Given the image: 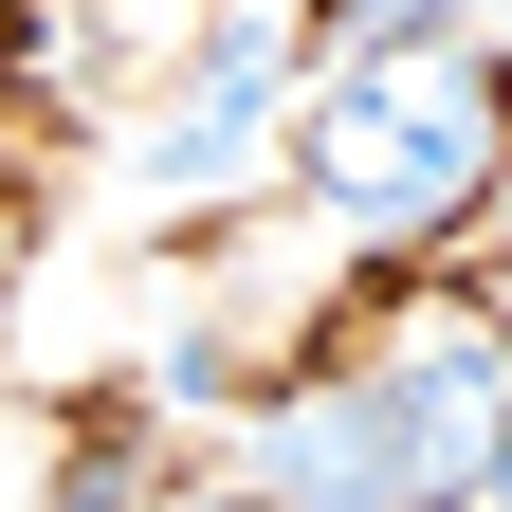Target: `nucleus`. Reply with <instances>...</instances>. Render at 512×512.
<instances>
[{"label": "nucleus", "mask_w": 512, "mask_h": 512, "mask_svg": "<svg viewBox=\"0 0 512 512\" xmlns=\"http://www.w3.org/2000/svg\"><path fill=\"white\" fill-rule=\"evenodd\" d=\"M421 19H458V37H476V19H512V0H421Z\"/></svg>", "instance_id": "nucleus-4"}, {"label": "nucleus", "mask_w": 512, "mask_h": 512, "mask_svg": "<svg viewBox=\"0 0 512 512\" xmlns=\"http://www.w3.org/2000/svg\"><path fill=\"white\" fill-rule=\"evenodd\" d=\"M494 512H512V458H494Z\"/></svg>", "instance_id": "nucleus-5"}, {"label": "nucleus", "mask_w": 512, "mask_h": 512, "mask_svg": "<svg viewBox=\"0 0 512 512\" xmlns=\"http://www.w3.org/2000/svg\"><path fill=\"white\" fill-rule=\"evenodd\" d=\"M311 37L293 0H220L202 19V55H183V92L147 110V147H128V183H147V202H220V183H256V147H293V74H311Z\"/></svg>", "instance_id": "nucleus-3"}, {"label": "nucleus", "mask_w": 512, "mask_h": 512, "mask_svg": "<svg viewBox=\"0 0 512 512\" xmlns=\"http://www.w3.org/2000/svg\"><path fill=\"white\" fill-rule=\"evenodd\" d=\"M512 165V55L421 19V0H330V55H311L293 110V183L348 238H458Z\"/></svg>", "instance_id": "nucleus-1"}, {"label": "nucleus", "mask_w": 512, "mask_h": 512, "mask_svg": "<svg viewBox=\"0 0 512 512\" xmlns=\"http://www.w3.org/2000/svg\"><path fill=\"white\" fill-rule=\"evenodd\" d=\"M512 458V330H403L238 439L256 512H476Z\"/></svg>", "instance_id": "nucleus-2"}]
</instances>
